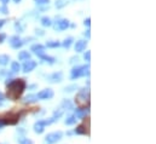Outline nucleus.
Returning a JSON list of instances; mask_svg holds the SVG:
<instances>
[{"instance_id":"39448f33","label":"nucleus","mask_w":156,"mask_h":144,"mask_svg":"<svg viewBox=\"0 0 156 144\" xmlns=\"http://www.w3.org/2000/svg\"><path fill=\"white\" fill-rule=\"evenodd\" d=\"M62 136H63V133L61 132V131H58V132H52V133H48L46 136L45 140L48 144H55V143H57L58 140L62 139Z\"/></svg>"},{"instance_id":"f03ea898","label":"nucleus","mask_w":156,"mask_h":144,"mask_svg":"<svg viewBox=\"0 0 156 144\" xmlns=\"http://www.w3.org/2000/svg\"><path fill=\"white\" fill-rule=\"evenodd\" d=\"M75 102L80 108L86 107V106L88 107V104H90V90L88 88H81L75 97Z\"/></svg>"},{"instance_id":"c756f323","label":"nucleus","mask_w":156,"mask_h":144,"mask_svg":"<svg viewBox=\"0 0 156 144\" xmlns=\"http://www.w3.org/2000/svg\"><path fill=\"white\" fill-rule=\"evenodd\" d=\"M0 12H1V14H9V10H7L6 5H3L1 7H0Z\"/></svg>"},{"instance_id":"7c9ffc66","label":"nucleus","mask_w":156,"mask_h":144,"mask_svg":"<svg viewBox=\"0 0 156 144\" xmlns=\"http://www.w3.org/2000/svg\"><path fill=\"white\" fill-rule=\"evenodd\" d=\"M74 88H76V86H75V85L66 87V88H64V91H66V92H72V91H74Z\"/></svg>"},{"instance_id":"f8f14e48","label":"nucleus","mask_w":156,"mask_h":144,"mask_svg":"<svg viewBox=\"0 0 156 144\" xmlns=\"http://www.w3.org/2000/svg\"><path fill=\"white\" fill-rule=\"evenodd\" d=\"M88 114V109H85V108H76L75 109V119H84L86 117V115Z\"/></svg>"},{"instance_id":"a878e982","label":"nucleus","mask_w":156,"mask_h":144,"mask_svg":"<svg viewBox=\"0 0 156 144\" xmlns=\"http://www.w3.org/2000/svg\"><path fill=\"white\" fill-rule=\"evenodd\" d=\"M72 44H73V38H72V36H69V38H67L66 40L63 41V44H62V45H63L64 47H66V48H69Z\"/></svg>"},{"instance_id":"f704fd0d","label":"nucleus","mask_w":156,"mask_h":144,"mask_svg":"<svg viewBox=\"0 0 156 144\" xmlns=\"http://www.w3.org/2000/svg\"><path fill=\"white\" fill-rule=\"evenodd\" d=\"M84 24H85V25H87V27H90V24H91V20H90V18H86V20L84 21Z\"/></svg>"},{"instance_id":"4c0bfd02","label":"nucleus","mask_w":156,"mask_h":144,"mask_svg":"<svg viewBox=\"0 0 156 144\" xmlns=\"http://www.w3.org/2000/svg\"><path fill=\"white\" fill-rule=\"evenodd\" d=\"M85 35H86L87 38H90V36H91V34H90V30H86V32H85Z\"/></svg>"},{"instance_id":"4468645a","label":"nucleus","mask_w":156,"mask_h":144,"mask_svg":"<svg viewBox=\"0 0 156 144\" xmlns=\"http://www.w3.org/2000/svg\"><path fill=\"white\" fill-rule=\"evenodd\" d=\"M74 132H75L76 135H88V130L85 128V125H80V126H77V127L75 128Z\"/></svg>"},{"instance_id":"dca6fc26","label":"nucleus","mask_w":156,"mask_h":144,"mask_svg":"<svg viewBox=\"0 0 156 144\" xmlns=\"http://www.w3.org/2000/svg\"><path fill=\"white\" fill-rule=\"evenodd\" d=\"M18 59L20 61H28V59H30V54L28 51H21L18 55Z\"/></svg>"},{"instance_id":"ea45409f","label":"nucleus","mask_w":156,"mask_h":144,"mask_svg":"<svg viewBox=\"0 0 156 144\" xmlns=\"http://www.w3.org/2000/svg\"><path fill=\"white\" fill-rule=\"evenodd\" d=\"M4 125H5V124H4V121H3L1 119H0V128H1V127H3Z\"/></svg>"},{"instance_id":"9b49d317","label":"nucleus","mask_w":156,"mask_h":144,"mask_svg":"<svg viewBox=\"0 0 156 144\" xmlns=\"http://www.w3.org/2000/svg\"><path fill=\"white\" fill-rule=\"evenodd\" d=\"M30 51H33V54H35V55H38L39 57H40L41 55L45 54V46H43L40 44H35L30 47Z\"/></svg>"},{"instance_id":"ddd939ff","label":"nucleus","mask_w":156,"mask_h":144,"mask_svg":"<svg viewBox=\"0 0 156 144\" xmlns=\"http://www.w3.org/2000/svg\"><path fill=\"white\" fill-rule=\"evenodd\" d=\"M87 46V41L86 40H79V41H76L75 44V51L76 52H82Z\"/></svg>"},{"instance_id":"473e14b6","label":"nucleus","mask_w":156,"mask_h":144,"mask_svg":"<svg viewBox=\"0 0 156 144\" xmlns=\"http://www.w3.org/2000/svg\"><path fill=\"white\" fill-rule=\"evenodd\" d=\"M4 101H5V96L3 95V92H0V107L4 104Z\"/></svg>"},{"instance_id":"a211bd4d","label":"nucleus","mask_w":156,"mask_h":144,"mask_svg":"<svg viewBox=\"0 0 156 144\" xmlns=\"http://www.w3.org/2000/svg\"><path fill=\"white\" fill-rule=\"evenodd\" d=\"M40 58L44 61V62H46V63H48V64H53L55 62H56V59L53 58V57H51V56H47V55H41L40 56Z\"/></svg>"},{"instance_id":"a19ab883","label":"nucleus","mask_w":156,"mask_h":144,"mask_svg":"<svg viewBox=\"0 0 156 144\" xmlns=\"http://www.w3.org/2000/svg\"><path fill=\"white\" fill-rule=\"evenodd\" d=\"M14 1H15V3H20V1H21V0H14Z\"/></svg>"},{"instance_id":"f257e3e1","label":"nucleus","mask_w":156,"mask_h":144,"mask_svg":"<svg viewBox=\"0 0 156 144\" xmlns=\"http://www.w3.org/2000/svg\"><path fill=\"white\" fill-rule=\"evenodd\" d=\"M6 97L10 101H17L24 92L27 84L24 79H7L6 80Z\"/></svg>"},{"instance_id":"423d86ee","label":"nucleus","mask_w":156,"mask_h":144,"mask_svg":"<svg viewBox=\"0 0 156 144\" xmlns=\"http://www.w3.org/2000/svg\"><path fill=\"white\" fill-rule=\"evenodd\" d=\"M53 91H52L51 88H45L43 91H40V92L38 93V99H51L52 97H53Z\"/></svg>"},{"instance_id":"58836bf2","label":"nucleus","mask_w":156,"mask_h":144,"mask_svg":"<svg viewBox=\"0 0 156 144\" xmlns=\"http://www.w3.org/2000/svg\"><path fill=\"white\" fill-rule=\"evenodd\" d=\"M0 1H1V3L4 4V5H6V4L9 3V0H0Z\"/></svg>"},{"instance_id":"393cba45","label":"nucleus","mask_w":156,"mask_h":144,"mask_svg":"<svg viewBox=\"0 0 156 144\" xmlns=\"http://www.w3.org/2000/svg\"><path fill=\"white\" fill-rule=\"evenodd\" d=\"M63 115V109H57V110H55L53 111V117H52V119H53L55 121L56 120H58L59 117Z\"/></svg>"},{"instance_id":"9d476101","label":"nucleus","mask_w":156,"mask_h":144,"mask_svg":"<svg viewBox=\"0 0 156 144\" xmlns=\"http://www.w3.org/2000/svg\"><path fill=\"white\" fill-rule=\"evenodd\" d=\"M68 27H69V21L66 20V18L59 20V21L55 24V29H56V30H66Z\"/></svg>"},{"instance_id":"f3484780","label":"nucleus","mask_w":156,"mask_h":144,"mask_svg":"<svg viewBox=\"0 0 156 144\" xmlns=\"http://www.w3.org/2000/svg\"><path fill=\"white\" fill-rule=\"evenodd\" d=\"M38 101V97L35 96V95H28L27 97H24V99H23V103H25V104H30V103H35Z\"/></svg>"},{"instance_id":"0eeeda50","label":"nucleus","mask_w":156,"mask_h":144,"mask_svg":"<svg viewBox=\"0 0 156 144\" xmlns=\"http://www.w3.org/2000/svg\"><path fill=\"white\" fill-rule=\"evenodd\" d=\"M36 68V62L33 59H28V61H24L23 64V72L24 73H29L32 70H34Z\"/></svg>"},{"instance_id":"2f4dec72","label":"nucleus","mask_w":156,"mask_h":144,"mask_svg":"<svg viewBox=\"0 0 156 144\" xmlns=\"http://www.w3.org/2000/svg\"><path fill=\"white\" fill-rule=\"evenodd\" d=\"M84 58H85V59H86L87 62H88V61L91 59V52H90V51H87V52H86V54L84 55Z\"/></svg>"},{"instance_id":"c9c22d12","label":"nucleus","mask_w":156,"mask_h":144,"mask_svg":"<svg viewBox=\"0 0 156 144\" xmlns=\"http://www.w3.org/2000/svg\"><path fill=\"white\" fill-rule=\"evenodd\" d=\"M36 34H39V35H44V32H43L41 29H36Z\"/></svg>"},{"instance_id":"72a5a7b5","label":"nucleus","mask_w":156,"mask_h":144,"mask_svg":"<svg viewBox=\"0 0 156 144\" xmlns=\"http://www.w3.org/2000/svg\"><path fill=\"white\" fill-rule=\"evenodd\" d=\"M5 39H6V34H4V33H0V44H3Z\"/></svg>"},{"instance_id":"1a4fd4ad","label":"nucleus","mask_w":156,"mask_h":144,"mask_svg":"<svg viewBox=\"0 0 156 144\" xmlns=\"http://www.w3.org/2000/svg\"><path fill=\"white\" fill-rule=\"evenodd\" d=\"M47 80H48L50 82H53V84L61 82V81L63 80V73H62V72H56V73H53V74H51V75L47 77Z\"/></svg>"},{"instance_id":"7ed1b4c3","label":"nucleus","mask_w":156,"mask_h":144,"mask_svg":"<svg viewBox=\"0 0 156 144\" xmlns=\"http://www.w3.org/2000/svg\"><path fill=\"white\" fill-rule=\"evenodd\" d=\"M85 75H90V65H77V67H74L72 70L70 77L73 80H75Z\"/></svg>"},{"instance_id":"c85d7f7f","label":"nucleus","mask_w":156,"mask_h":144,"mask_svg":"<svg viewBox=\"0 0 156 144\" xmlns=\"http://www.w3.org/2000/svg\"><path fill=\"white\" fill-rule=\"evenodd\" d=\"M34 1L39 5H45V4H48L50 3V0H34Z\"/></svg>"},{"instance_id":"20e7f679","label":"nucleus","mask_w":156,"mask_h":144,"mask_svg":"<svg viewBox=\"0 0 156 144\" xmlns=\"http://www.w3.org/2000/svg\"><path fill=\"white\" fill-rule=\"evenodd\" d=\"M3 121H4V124L5 125H16L17 122H18V120H20V115L17 114V113H7L4 117H0Z\"/></svg>"},{"instance_id":"cd10ccee","label":"nucleus","mask_w":156,"mask_h":144,"mask_svg":"<svg viewBox=\"0 0 156 144\" xmlns=\"http://www.w3.org/2000/svg\"><path fill=\"white\" fill-rule=\"evenodd\" d=\"M66 4H67V3H66V0H57V1H56V6H57L58 9L63 7Z\"/></svg>"},{"instance_id":"b1692460","label":"nucleus","mask_w":156,"mask_h":144,"mask_svg":"<svg viewBox=\"0 0 156 144\" xmlns=\"http://www.w3.org/2000/svg\"><path fill=\"white\" fill-rule=\"evenodd\" d=\"M64 122H66V125L70 126V125H74V124L76 122V119H75V116H74V115H72V116H68Z\"/></svg>"},{"instance_id":"2eb2a0df","label":"nucleus","mask_w":156,"mask_h":144,"mask_svg":"<svg viewBox=\"0 0 156 144\" xmlns=\"http://www.w3.org/2000/svg\"><path fill=\"white\" fill-rule=\"evenodd\" d=\"M62 108L61 109H67V110H70V109H73L74 108V106H73V103L69 101V99H64L63 102H62Z\"/></svg>"},{"instance_id":"5701e85b","label":"nucleus","mask_w":156,"mask_h":144,"mask_svg":"<svg viewBox=\"0 0 156 144\" xmlns=\"http://www.w3.org/2000/svg\"><path fill=\"white\" fill-rule=\"evenodd\" d=\"M17 140H18L20 144H33V140L32 139L25 138V137H20Z\"/></svg>"},{"instance_id":"bb28decb","label":"nucleus","mask_w":156,"mask_h":144,"mask_svg":"<svg viewBox=\"0 0 156 144\" xmlns=\"http://www.w3.org/2000/svg\"><path fill=\"white\" fill-rule=\"evenodd\" d=\"M59 45L61 44L58 41H47V44H46V46L50 47V48H57Z\"/></svg>"},{"instance_id":"aec40b11","label":"nucleus","mask_w":156,"mask_h":144,"mask_svg":"<svg viewBox=\"0 0 156 144\" xmlns=\"http://www.w3.org/2000/svg\"><path fill=\"white\" fill-rule=\"evenodd\" d=\"M20 69H21V65H20L18 62H12L11 63V70H12V73H17V72H20Z\"/></svg>"},{"instance_id":"6ab92c4d","label":"nucleus","mask_w":156,"mask_h":144,"mask_svg":"<svg viewBox=\"0 0 156 144\" xmlns=\"http://www.w3.org/2000/svg\"><path fill=\"white\" fill-rule=\"evenodd\" d=\"M45 131V127L44 126H41V125H39L38 122H35V125H34V132L35 133H38V135H40V133H43Z\"/></svg>"},{"instance_id":"4be33fe9","label":"nucleus","mask_w":156,"mask_h":144,"mask_svg":"<svg viewBox=\"0 0 156 144\" xmlns=\"http://www.w3.org/2000/svg\"><path fill=\"white\" fill-rule=\"evenodd\" d=\"M10 61V57L7 55H0V64L1 65H6Z\"/></svg>"},{"instance_id":"6e6552de","label":"nucleus","mask_w":156,"mask_h":144,"mask_svg":"<svg viewBox=\"0 0 156 144\" xmlns=\"http://www.w3.org/2000/svg\"><path fill=\"white\" fill-rule=\"evenodd\" d=\"M10 45H11L12 48H16V50H17V48L22 47L23 40H21V39H20L17 35H14V36L10 38Z\"/></svg>"},{"instance_id":"412c9836","label":"nucleus","mask_w":156,"mask_h":144,"mask_svg":"<svg viewBox=\"0 0 156 144\" xmlns=\"http://www.w3.org/2000/svg\"><path fill=\"white\" fill-rule=\"evenodd\" d=\"M41 24L44 25V27H50V25H52V21L50 17H43L41 18Z\"/></svg>"},{"instance_id":"e433bc0d","label":"nucleus","mask_w":156,"mask_h":144,"mask_svg":"<svg viewBox=\"0 0 156 144\" xmlns=\"http://www.w3.org/2000/svg\"><path fill=\"white\" fill-rule=\"evenodd\" d=\"M5 22H6L5 20H0V28H1V27H3V25L5 24Z\"/></svg>"}]
</instances>
